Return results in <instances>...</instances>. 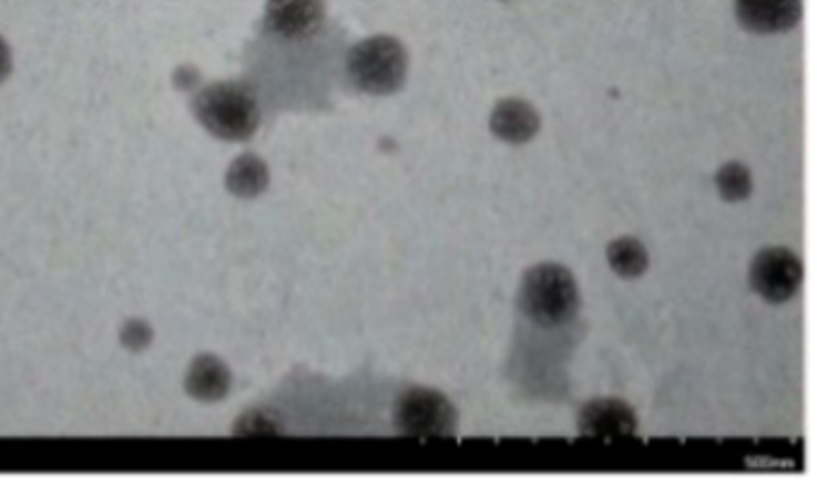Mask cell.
I'll list each match as a JSON object with an SVG mask.
<instances>
[{
	"label": "cell",
	"instance_id": "cell-13",
	"mask_svg": "<svg viewBox=\"0 0 817 486\" xmlns=\"http://www.w3.org/2000/svg\"><path fill=\"white\" fill-rule=\"evenodd\" d=\"M717 189L726 201H741V199L750 197L753 193L750 170L743 164H736V161L722 166L717 170Z\"/></svg>",
	"mask_w": 817,
	"mask_h": 486
},
{
	"label": "cell",
	"instance_id": "cell-4",
	"mask_svg": "<svg viewBox=\"0 0 817 486\" xmlns=\"http://www.w3.org/2000/svg\"><path fill=\"white\" fill-rule=\"evenodd\" d=\"M394 422L400 434L418 438L453 436L458 424V412L443 393L435 389L415 386L398 397L394 410Z\"/></svg>",
	"mask_w": 817,
	"mask_h": 486
},
{
	"label": "cell",
	"instance_id": "cell-11",
	"mask_svg": "<svg viewBox=\"0 0 817 486\" xmlns=\"http://www.w3.org/2000/svg\"><path fill=\"white\" fill-rule=\"evenodd\" d=\"M228 189L237 197H257L269 185V168L259 156L245 154L228 168Z\"/></svg>",
	"mask_w": 817,
	"mask_h": 486
},
{
	"label": "cell",
	"instance_id": "cell-7",
	"mask_svg": "<svg viewBox=\"0 0 817 486\" xmlns=\"http://www.w3.org/2000/svg\"><path fill=\"white\" fill-rule=\"evenodd\" d=\"M738 22L755 34L789 32L800 20V0H734Z\"/></svg>",
	"mask_w": 817,
	"mask_h": 486
},
{
	"label": "cell",
	"instance_id": "cell-1",
	"mask_svg": "<svg viewBox=\"0 0 817 486\" xmlns=\"http://www.w3.org/2000/svg\"><path fill=\"white\" fill-rule=\"evenodd\" d=\"M195 111L212 135L228 142L249 139L262 121L259 101L243 82L210 84L197 94Z\"/></svg>",
	"mask_w": 817,
	"mask_h": 486
},
{
	"label": "cell",
	"instance_id": "cell-3",
	"mask_svg": "<svg viewBox=\"0 0 817 486\" xmlns=\"http://www.w3.org/2000/svg\"><path fill=\"white\" fill-rule=\"evenodd\" d=\"M348 75L358 90L386 96L398 92L408 77V51L394 37H369L348 53Z\"/></svg>",
	"mask_w": 817,
	"mask_h": 486
},
{
	"label": "cell",
	"instance_id": "cell-9",
	"mask_svg": "<svg viewBox=\"0 0 817 486\" xmlns=\"http://www.w3.org/2000/svg\"><path fill=\"white\" fill-rule=\"evenodd\" d=\"M489 127L501 142L525 144L540 132V113L523 99H503L494 106Z\"/></svg>",
	"mask_w": 817,
	"mask_h": 486
},
{
	"label": "cell",
	"instance_id": "cell-6",
	"mask_svg": "<svg viewBox=\"0 0 817 486\" xmlns=\"http://www.w3.org/2000/svg\"><path fill=\"white\" fill-rule=\"evenodd\" d=\"M266 29L284 39H305L324 22V0H266Z\"/></svg>",
	"mask_w": 817,
	"mask_h": 486
},
{
	"label": "cell",
	"instance_id": "cell-8",
	"mask_svg": "<svg viewBox=\"0 0 817 486\" xmlns=\"http://www.w3.org/2000/svg\"><path fill=\"white\" fill-rule=\"evenodd\" d=\"M637 420L635 412L616 397H598L590 401L581 417H578V430L588 436L598 438H616V436H631L635 432Z\"/></svg>",
	"mask_w": 817,
	"mask_h": 486
},
{
	"label": "cell",
	"instance_id": "cell-5",
	"mask_svg": "<svg viewBox=\"0 0 817 486\" xmlns=\"http://www.w3.org/2000/svg\"><path fill=\"white\" fill-rule=\"evenodd\" d=\"M804 283V261L792 249L767 247L755 255L750 267V286L767 302L782 304L792 300Z\"/></svg>",
	"mask_w": 817,
	"mask_h": 486
},
{
	"label": "cell",
	"instance_id": "cell-12",
	"mask_svg": "<svg viewBox=\"0 0 817 486\" xmlns=\"http://www.w3.org/2000/svg\"><path fill=\"white\" fill-rule=\"evenodd\" d=\"M606 259H609V267H612L623 278L643 276L650 263L645 245L635 238L614 240L606 247Z\"/></svg>",
	"mask_w": 817,
	"mask_h": 486
},
{
	"label": "cell",
	"instance_id": "cell-10",
	"mask_svg": "<svg viewBox=\"0 0 817 486\" xmlns=\"http://www.w3.org/2000/svg\"><path fill=\"white\" fill-rule=\"evenodd\" d=\"M231 389L228 366L212 355H202L192 362L187 372V391L197 401H221Z\"/></svg>",
	"mask_w": 817,
	"mask_h": 486
},
{
	"label": "cell",
	"instance_id": "cell-14",
	"mask_svg": "<svg viewBox=\"0 0 817 486\" xmlns=\"http://www.w3.org/2000/svg\"><path fill=\"white\" fill-rule=\"evenodd\" d=\"M12 68V58H10V49L8 43L3 41V37H0V82H3L8 77V72Z\"/></svg>",
	"mask_w": 817,
	"mask_h": 486
},
{
	"label": "cell",
	"instance_id": "cell-2",
	"mask_svg": "<svg viewBox=\"0 0 817 486\" xmlns=\"http://www.w3.org/2000/svg\"><path fill=\"white\" fill-rule=\"evenodd\" d=\"M578 307H581V290L566 267L547 261L525 273L520 286V309L534 323L559 327L575 317Z\"/></svg>",
	"mask_w": 817,
	"mask_h": 486
}]
</instances>
